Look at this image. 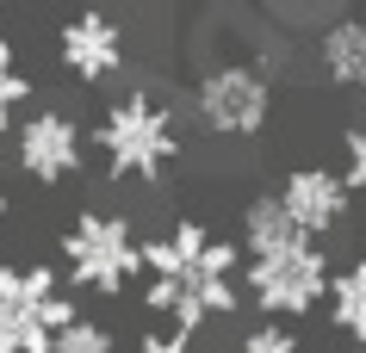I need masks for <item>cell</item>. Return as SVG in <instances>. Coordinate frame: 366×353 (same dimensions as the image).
I'll return each instance as SVG.
<instances>
[{"instance_id":"obj_1","label":"cell","mask_w":366,"mask_h":353,"mask_svg":"<svg viewBox=\"0 0 366 353\" xmlns=\"http://www.w3.org/2000/svg\"><path fill=\"white\" fill-rule=\"evenodd\" d=\"M143 273H149L143 304L155 316H168L180 334H199L205 322H224L242 304V292H236L242 248L212 235L199 217H180L155 242H143Z\"/></svg>"},{"instance_id":"obj_2","label":"cell","mask_w":366,"mask_h":353,"mask_svg":"<svg viewBox=\"0 0 366 353\" xmlns=\"http://www.w3.org/2000/svg\"><path fill=\"white\" fill-rule=\"evenodd\" d=\"M94 143L112 180H162L180 161V131H174V112L155 93H124L106 106V118L94 124Z\"/></svg>"},{"instance_id":"obj_3","label":"cell","mask_w":366,"mask_h":353,"mask_svg":"<svg viewBox=\"0 0 366 353\" xmlns=\"http://www.w3.org/2000/svg\"><path fill=\"white\" fill-rule=\"evenodd\" d=\"M75 297L62 292V273L44 260L0 267V353H50L56 334L75 322Z\"/></svg>"},{"instance_id":"obj_4","label":"cell","mask_w":366,"mask_h":353,"mask_svg":"<svg viewBox=\"0 0 366 353\" xmlns=\"http://www.w3.org/2000/svg\"><path fill=\"white\" fill-rule=\"evenodd\" d=\"M62 273L94 297H118L143 273V242L124 211H81L62 230Z\"/></svg>"},{"instance_id":"obj_5","label":"cell","mask_w":366,"mask_h":353,"mask_svg":"<svg viewBox=\"0 0 366 353\" xmlns=\"http://www.w3.org/2000/svg\"><path fill=\"white\" fill-rule=\"evenodd\" d=\"M193 118L205 137H261L273 124V81L249 62H212L193 81Z\"/></svg>"},{"instance_id":"obj_6","label":"cell","mask_w":366,"mask_h":353,"mask_svg":"<svg viewBox=\"0 0 366 353\" xmlns=\"http://www.w3.org/2000/svg\"><path fill=\"white\" fill-rule=\"evenodd\" d=\"M329 279H335V267H329L323 242H305V248H286V255L242 267V285L261 304V316H310L329 297Z\"/></svg>"},{"instance_id":"obj_7","label":"cell","mask_w":366,"mask_h":353,"mask_svg":"<svg viewBox=\"0 0 366 353\" xmlns=\"http://www.w3.org/2000/svg\"><path fill=\"white\" fill-rule=\"evenodd\" d=\"M56 56L81 87H99V81H112L124 68V25L106 6H81V13H69L56 25Z\"/></svg>"},{"instance_id":"obj_8","label":"cell","mask_w":366,"mask_h":353,"mask_svg":"<svg viewBox=\"0 0 366 353\" xmlns=\"http://www.w3.org/2000/svg\"><path fill=\"white\" fill-rule=\"evenodd\" d=\"M273 198L286 205V217L310 235V242H323L329 230H342V223H347V205H354L342 168H323V161L292 168V174L280 180V193H273Z\"/></svg>"},{"instance_id":"obj_9","label":"cell","mask_w":366,"mask_h":353,"mask_svg":"<svg viewBox=\"0 0 366 353\" xmlns=\"http://www.w3.org/2000/svg\"><path fill=\"white\" fill-rule=\"evenodd\" d=\"M19 168L38 186H62V180L81 174V124L56 106L19 118Z\"/></svg>"},{"instance_id":"obj_10","label":"cell","mask_w":366,"mask_h":353,"mask_svg":"<svg viewBox=\"0 0 366 353\" xmlns=\"http://www.w3.org/2000/svg\"><path fill=\"white\" fill-rule=\"evenodd\" d=\"M317 68L335 87H354L366 93V13H335V19L317 31Z\"/></svg>"},{"instance_id":"obj_11","label":"cell","mask_w":366,"mask_h":353,"mask_svg":"<svg viewBox=\"0 0 366 353\" xmlns=\"http://www.w3.org/2000/svg\"><path fill=\"white\" fill-rule=\"evenodd\" d=\"M305 242H310V235L286 217V205H280L273 193H261V198H249V205H242V242H236V248H242L249 260L286 255V248H305Z\"/></svg>"},{"instance_id":"obj_12","label":"cell","mask_w":366,"mask_h":353,"mask_svg":"<svg viewBox=\"0 0 366 353\" xmlns=\"http://www.w3.org/2000/svg\"><path fill=\"white\" fill-rule=\"evenodd\" d=\"M323 304H329V322H335L354 347H366V255L347 260V267H335Z\"/></svg>"},{"instance_id":"obj_13","label":"cell","mask_w":366,"mask_h":353,"mask_svg":"<svg viewBox=\"0 0 366 353\" xmlns=\"http://www.w3.org/2000/svg\"><path fill=\"white\" fill-rule=\"evenodd\" d=\"M25 106H31V75L19 68V50L0 38V131H13Z\"/></svg>"},{"instance_id":"obj_14","label":"cell","mask_w":366,"mask_h":353,"mask_svg":"<svg viewBox=\"0 0 366 353\" xmlns=\"http://www.w3.org/2000/svg\"><path fill=\"white\" fill-rule=\"evenodd\" d=\"M249 68H261L267 81H280L292 68V44H286V25H254L249 31Z\"/></svg>"},{"instance_id":"obj_15","label":"cell","mask_w":366,"mask_h":353,"mask_svg":"<svg viewBox=\"0 0 366 353\" xmlns=\"http://www.w3.org/2000/svg\"><path fill=\"white\" fill-rule=\"evenodd\" d=\"M50 353H118V341H112V329H106V322L75 316V322L56 334V347H50Z\"/></svg>"},{"instance_id":"obj_16","label":"cell","mask_w":366,"mask_h":353,"mask_svg":"<svg viewBox=\"0 0 366 353\" xmlns=\"http://www.w3.org/2000/svg\"><path fill=\"white\" fill-rule=\"evenodd\" d=\"M236 353H305V341H298L286 322H254V329L236 341Z\"/></svg>"},{"instance_id":"obj_17","label":"cell","mask_w":366,"mask_h":353,"mask_svg":"<svg viewBox=\"0 0 366 353\" xmlns=\"http://www.w3.org/2000/svg\"><path fill=\"white\" fill-rule=\"evenodd\" d=\"M342 180L354 198H366V118L347 124V137H342Z\"/></svg>"},{"instance_id":"obj_18","label":"cell","mask_w":366,"mask_h":353,"mask_svg":"<svg viewBox=\"0 0 366 353\" xmlns=\"http://www.w3.org/2000/svg\"><path fill=\"white\" fill-rule=\"evenodd\" d=\"M124 353H199V341L180 329H149V334H137Z\"/></svg>"},{"instance_id":"obj_19","label":"cell","mask_w":366,"mask_h":353,"mask_svg":"<svg viewBox=\"0 0 366 353\" xmlns=\"http://www.w3.org/2000/svg\"><path fill=\"white\" fill-rule=\"evenodd\" d=\"M6 217H13V198H6V186H0V230H6Z\"/></svg>"}]
</instances>
